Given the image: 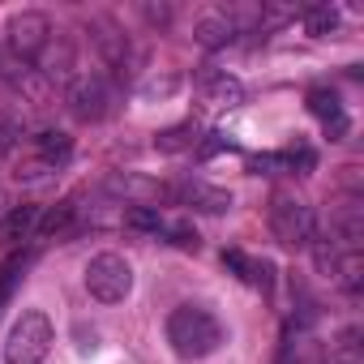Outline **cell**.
Segmentation results:
<instances>
[{
    "mask_svg": "<svg viewBox=\"0 0 364 364\" xmlns=\"http://www.w3.org/2000/svg\"><path fill=\"white\" fill-rule=\"evenodd\" d=\"M167 343H171V351L180 360H206V355H215L228 343V330H223V321L210 309L180 304L167 317Z\"/></svg>",
    "mask_w": 364,
    "mask_h": 364,
    "instance_id": "obj_1",
    "label": "cell"
},
{
    "mask_svg": "<svg viewBox=\"0 0 364 364\" xmlns=\"http://www.w3.org/2000/svg\"><path fill=\"white\" fill-rule=\"evenodd\" d=\"M52 351V321L39 309H26L5 334V364H43Z\"/></svg>",
    "mask_w": 364,
    "mask_h": 364,
    "instance_id": "obj_2",
    "label": "cell"
},
{
    "mask_svg": "<svg viewBox=\"0 0 364 364\" xmlns=\"http://www.w3.org/2000/svg\"><path fill=\"white\" fill-rule=\"evenodd\" d=\"M48 43H52V22H48V14L22 9V14L9 18V26H5V48H9V56H14L18 65H35Z\"/></svg>",
    "mask_w": 364,
    "mask_h": 364,
    "instance_id": "obj_3",
    "label": "cell"
},
{
    "mask_svg": "<svg viewBox=\"0 0 364 364\" xmlns=\"http://www.w3.org/2000/svg\"><path fill=\"white\" fill-rule=\"evenodd\" d=\"M116 103H120V90H116V82L103 77V73L73 77V86H69V112H73L77 120H86V124L107 120V116L116 112Z\"/></svg>",
    "mask_w": 364,
    "mask_h": 364,
    "instance_id": "obj_4",
    "label": "cell"
},
{
    "mask_svg": "<svg viewBox=\"0 0 364 364\" xmlns=\"http://www.w3.org/2000/svg\"><path fill=\"white\" fill-rule=\"evenodd\" d=\"M86 291L99 304H120L133 291V266L120 253H99L86 262Z\"/></svg>",
    "mask_w": 364,
    "mask_h": 364,
    "instance_id": "obj_5",
    "label": "cell"
},
{
    "mask_svg": "<svg viewBox=\"0 0 364 364\" xmlns=\"http://www.w3.org/2000/svg\"><path fill=\"white\" fill-rule=\"evenodd\" d=\"M270 232L287 249H309V240L317 236V223H313V210L300 198L274 193V202H270Z\"/></svg>",
    "mask_w": 364,
    "mask_h": 364,
    "instance_id": "obj_6",
    "label": "cell"
},
{
    "mask_svg": "<svg viewBox=\"0 0 364 364\" xmlns=\"http://www.w3.org/2000/svg\"><path fill=\"white\" fill-rule=\"evenodd\" d=\"M163 193H167L176 206H189V210H198V215H223V210H232V193L206 185V180H180V185H171V189H163Z\"/></svg>",
    "mask_w": 364,
    "mask_h": 364,
    "instance_id": "obj_7",
    "label": "cell"
},
{
    "mask_svg": "<svg viewBox=\"0 0 364 364\" xmlns=\"http://www.w3.org/2000/svg\"><path fill=\"white\" fill-rule=\"evenodd\" d=\"M330 236L343 245V253H360L364 245V202L360 198H338L330 206Z\"/></svg>",
    "mask_w": 364,
    "mask_h": 364,
    "instance_id": "obj_8",
    "label": "cell"
},
{
    "mask_svg": "<svg viewBox=\"0 0 364 364\" xmlns=\"http://www.w3.org/2000/svg\"><path fill=\"white\" fill-rule=\"evenodd\" d=\"M31 150H35V159H31L26 176L60 171V167L73 159V137H69V133H60V129H43V133H35V137H31Z\"/></svg>",
    "mask_w": 364,
    "mask_h": 364,
    "instance_id": "obj_9",
    "label": "cell"
},
{
    "mask_svg": "<svg viewBox=\"0 0 364 364\" xmlns=\"http://www.w3.org/2000/svg\"><path fill=\"white\" fill-rule=\"evenodd\" d=\"M236 35H240V26H236L232 9H206V14L193 22V39H198L202 48H210V52L236 43Z\"/></svg>",
    "mask_w": 364,
    "mask_h": 364,
    "instance_id": "obj_10",
    "label": "cell"
},
{
    "mask_svg": "<svg viewBox=\"0 0 364 364\" xmlns=\"http://www.w3.org/2000/svg\"><path fill=\"white\" fill-rule=\"evenodd\" d=\"M309 112L321 120V129L330 133V141H343V137H347L351 120H347V112H343V103H338V95H334V90H326V86L309 90Z\"/></svg>",
    "mask_w": 364,
    "mask_h": 364,
    "instance_id": "obj_11",
    "label": "cell"
},
{
    "mask_svg": "<svg viewBox=\"0 0 364 364\" xmlns=\"http://www.w3.org/2000/svg\"><path fill=\"white\" fill-rule=\"evenodd\" d=\"M198 90H202V99L210 107H240L245 103V86L232 73H223V69H206L198 77Z\"/></svg>",
    "mask_w": 364,
    "mask_h": 364,
    "instance_id": "obj_12",
    "label": "cell"
},
{
    "mask_svg": "<svg viewBox=\"0 0 364 364\" xmlns=\"http://www.w3.org/2000/svg\"><path fill=\"white\" fill-rule=\"evenodd\" d=\"M31 69L39 77H48V82H73V43L60 39V35H52V43L43 48V56Z\"/></svg>",
    "mask_w": 364,
    "mask_h": 364,
    "instance_id": "obj_13",
    "label": "cell"
},
{
    "mask_svg": "<svg viewBox=\"0 0 364 364\" xmlns=\"http://www.w3.org/2000/svg\"><path fill=\"white\" fill-rule=\"evenodd\" d=\"M223 266L236 270V279H245V283H253L262 291H270V283H274V266L270 262H257V257H249L240 249H223Z\"/></svg>",
    "mask_w": 364,
    "mask_h": 364,
    "instance_id": "obj_14",
    "label": "cell"
},
{
    "mask_svg": "<svg viewBox=\"0 0 364 364\" xmlns=\"http://www.w3.org/2000/svg\"><path fill=\"white\" fill-rule=\"evenodd\" d=\"M120 223H124L129 232H141V236H159V232L167 228L163 215H159V206H124Z\"/></svg>",
    "mask_w": 364,
    "mask_h": 364,
    "instance_id": "obj_15",
    "label": "cell"
},
{
    "mask_svg": "<svg viewBox=\"0 0 364 364\" xmlns=\"http://www.w3.org/2000/svg\"><path fill=\"white\" fill-rule=\"evenodd\" d=\"M296 18L304 22V31H309L313 39H321V35H330V31L338 26V14H334L330 5H304V9H296Z\"/></svg>",
    "mask_w": 364,
    "mask_h": 364,
    "instance_id": "obj_16",
    "label": "cell"
},
{
    "mask_svg": "<svg viewBox=\"0 0 364 364\" xmlns=\"http://www.w3.org/2000/svg\"><path fill=\"white\" fill-rule=\"evenodd\" d=\"M69 223H73V202H60V206H52V210H39L35 236H39V240H52V236L69 232Z\"/></svg>",
    "mask_w": 364,
    "mask_h": 364,
    "instance_id": "obj_17",
    "label": "cell"
},
{
    "mask_svg": "<svg viewBox=\"0 0 364 364\" xmlns=\"http://www.w3.org/2000/svg\"><path fill=\"white\" fill-rule=\"evenodd\" d=\"M35 228H39V206H18L5 223H0V232L5 236H14V240H26V236H35Z\"/></svg>",
    "mask_w": 364,
    "mask_h": 364,
    "instance_id": "obj_18",
    "label": "cell"
},
{
    "mask_svg": "<svg viewBox=\"0 0 364 364\" xmlns=\"http://www.w3.org/2000/svg\"><path fill=\"white\" fill-rule=\"evenodd\" d=\"M154 146L159 150H189V146H198V124H176V129L159 133Z\"/></svg>",
    "mask_w": 364,
    "mask_h": 364,
    "instance_id": "obj_19",
    "label": "cell"
},
{
    "mask_svg": "<svg viewBox=\"0 0 364 364\" xmlns=\"http://www.w3.org/2000/svg\"><path fill=\"white\" fill-rule=\"evenodd\" d=\"M26 262H31V253H14L5 266H0V304L9 300V291H14V283L22 279V270H26Z\"/></svg>",
    "mask_w": 364,
    "mask_h": 364,
    "instance_id": "obj_20",
    "label": "cell"
},
{
    "mask_svg": "<svg viewBox=\"0 0 364 364\" xmlns=\"http://www.w3.org/2000/svg\"><path fill=\"white\" fill-rule=\"evenodd\" d=\"M283 364H317V343L309 334H296L283 351Z\"/></svg>",
    "mask_w": 364,
    "mask_h": 364,
    "instance_id": "obj_21",
    "label": "cell"
},
{
    "mask_svg": "<svg viewBox=\"0 0 364 364\" xmlns=\"http://www.w3.org/2000/svg\"><path fill=\"white\" fill-rule=\"evenodd\" d=\"M18 137H22V133H18V120L0 112V154H9V150L18 146Z\"/></svg>",
    "mask_w": 364,
    "mask_h": 364,
    "instance_id": "obj_22",
    "label": "cell"
},
{
    "mask_svg": "<svg viewBox=\"0 0 364 364\" xmlns=\"http://www.w3.org/2000/svg\"><path fill=\"white\" fill-rule=\"evenodd\" d=\"M163 232L171 236V245H176V249H198V245H202V240H198V232H193V228H185V223H180V228H163Z\"/></svg>",
    "mask_w": 364,
    "mask_h": 364,
    "instance_id": "obj_23",
    "label": "cell"
}]
</instances>
